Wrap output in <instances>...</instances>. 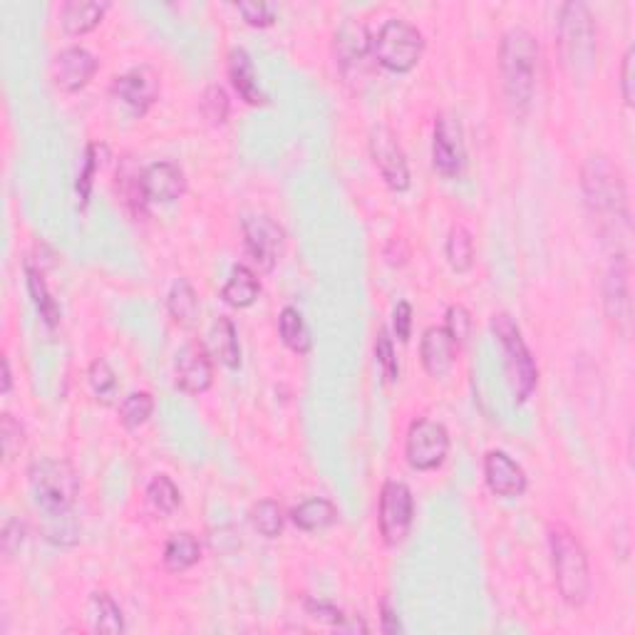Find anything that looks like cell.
<instances>
[{"label": "cell", "mask_w": 635, "mask_h": 635, "mask_svg": "<svg viewBox=\"0 0 635 635\" xmlns=\"http://www.w3.org/2000/svg\"><path fill=\"white\" fill-rule=\"evenodd\" d=\"M581 189L601 229L616 231V241L631 236V201L623 174L606 154H591L581 167Z\"/></svg>", "instance_id": "cell-1"}, {"label": "cell", "mask_w": 635, "mask_h": 635, "mask_svg": "<svg viewBox=\"0 0 635 635\" xmlns=\"http://www.w3.org/2000/svg\"><path fill=\"white\" fill-rule=\"evenodd\" d=\"M499 70L511 115L524 117L534 102L536 72H539V43L529 30L511 28L502 35Z\"/></svg>", "instance_id": "cell-2"}, {"label": "cell", "mask_w": 635, "mask_h": 635, "mask_svg": "<svg viewBox=\"0 0 635 635\" xmlns=\"http://www.w3.org/2000/svg\"><path fill=\"white\" fill-rule=\"evenodd\" d=\"M549 551L554 581L561 598L571 608H581L591 598V564H588L586 549L569 526L551 524Z\"/></svg>", "instance_id": "cell-3"}, {"label": "cell", "mask_w": 635, "mask_h": 635, "mask_svg": "<svg viewBox=\"0 0 635 635\" xmlns=\"http://www.w3.org/2000/svg\"><path fill=\"white\" fill-rule=\"evenodd\" d=\"M559 50L564 67L573 80L586 82L593 75L598 55V33L586 3L561 5Z\"/></svg>", "instance_id": "cell-4"}, {"label": "cell", "mask_w": 635, "mask_h": 635, "mask_svg": "<svg viewBox=\"0 0 635 635\" xmlns=\"http://www.w3.org/2000/svg\"><path fill=\"white\" fill-rule=\"evenodd\" d=\"M28 482L43 514H67L80 494V477L65 459H35L28 469Z\"/></svg>", "instance_id": "cell-5"}, {"label": "cell", "mask_w": 635, "mask_h": 635, "mask_svg": "<svg viewBox=\"0 0 635 635\" xmlns=\"http://www.w3.org/2000/svg\"><path fill=\"white\" fill-rule=\"evenodd\" d=\"M492 330L497 335L499 345H502L504 370H507L511 395H514L516 402H526L534 395L536 382H539V368H536L534 355H531L519 325L514 323L509 313H497L492 318Z\"/></svg>", "instance_id": "cell-6"}, {"label": "cell", "mask_w": 635, "mask_h": 635, "mask_svg": "<svg viewBox=\"0 0 635 635\" xmlns=\"http://www.w3.org/2000/svg\"><path fill=\"white\" fill-rule=\"evenodd\" d=\"M422 50H425L422 33L402 18L385 20L373 38V58L390 72H410L420 63Z\"/></svg>", "instance_id": "cell-7"}, {"label": "cell", "mask_w": 635, "mask_h": 635, "mask_svg": "<svg viewBox=\"0 0 635 635\" xmlns=\"http://www.w3.org/2000/svg\"><path fill=\"white\" fill-rule=\"evenodd\" d=\"M449 454V432L442 422L417 417L407 430L405 457L417 472H432L442 467Z\"/></svg>", "instance_id": "cell-8"}, {"label": "cell", "mask_w": 635, "mask_h": 635, "mask_svg": "<svg viewBox=\"0 0 635 635\" xmlns=\"http://www.w3.org/2000/svg\"><path fill=\"white\" fill-rule=\"evenodd\" d=\"M412 519H415V499H412L410 487L405 482H395V479L382 484L378 507L382 541L387 546H400L410 534Z\"/></svg>", "instance_id": "cell-9"}, {"label": "cell", "mask_w": 635, "mask_h": 635, "mask_svg": "<svg viewBox=\"0 0 635 635\" xmlns=\"http://www.w3.org/2000/svg\"><path fill=\"white\" fill-rule=\"evenodd\" d=\"M370 157H373L375 167H378L382 182L392 191H407L410 189V164H407L405 149H402L400 139L387 125H375L370 129Z\"/></svg>", "instance_id": "cell-10"}, {"label": "cell", "mask_w": 635, "mask_h": 635, "mask_svg": "<svg viewBox=\"0 0 635 635\" xmlns=\"http://www.w3.org/2000/svg\"><path fill=\"white\" fill-rule=\"evenodd\" d=\"M432 164L442 177L454 179L467 167V144H464L462 125L454 115L440 112L435 120V137H432Z\"/></svg>", "instance_id": "cell-11"}, {"label": "cell", "mask_w": 635, "mask_h": 635, "mask_svg": "<svg viewBox=\"0 0 635 635\" xmlns=\"http://www.w3.org/2000/svg\"><path fill=\"white\" fill-rule=\"evenodd\" d=\"M159 92H162V77L149 65L132 67L112 80V95L125 102L134 115H147L149 107L159 100Z\"/></svg>", "instance_id": "cell-12"}, {"label": "cell", "mask_w": 635, "mask_h": 635, "mask_svg": "<svg viewBox=\"0 0 635 635\" xmlns=\"http://www.w3.org/2000/svg\"><path fill=\"white\" fill-rule=\"evenodd\" d=\"M244 241L251 261H254L261 271H273V266H276L278 258L283 254L286 234H283V229L271 219V216L258 214L246 216L244 219Z\"/></svg>", "instance_id": "cell-13"}, {"label": "cell", "mask_w": 635, "mask_h": 635, "mask_svg": "<svg viewBox=\"0 0 635 635\" xmlns=\"http://www.w3.org/2000/svg\"><path fill=\"white\" fill-rule=\"evenodd\" d=\"M484 479L497 497L514 499L526 492V472L502 449H489L484 454Z\"/></svg>", "instance_id": "cell-14"}, {"label": "cell", "mask_w": 635, "mask_h": 635, "mask_svg": "<svg viewBox=\"0 0 635 635\" xmlns=\"http://www.w3.org/2000/svg\"><path fill=\"white\" fill-rule=\"evenodd\" d=\"M142 191L147 204H172L187 191V177L172 162H154L142 169Z\"/></svg>", "instance_id": "cell-15"}, {"label": "cell", "mask_w": 635, "mask_h": 635, "mask_svg": "<svg viewBox=\"0 0 635 635\" xmlns=\"http://www.w3.org/2000/svg\"><path fill=\"white\" fill-rule=\"evenodd\" d=\"M97 58L87 48L72 45L60 50L53 63V80L63 92H77L95 77Z\"/></svg>", "instance_id": "cell-16"}, {"label": "cell", "mask_w": 635, "mask_h": 635, "mask_svg": "<svg viewBox=\"0 0 635 635\" xmlns=\"http://www.w3.org/2000/svg\"><path fill=\"white\" fill-rule=\"evenodd\" d=\"M214 382V360L201 343H189L177 358V385L189 395H201Z\"/></svg>", "instance_id": "cell-17"}, {"label": "cell", "mask_w": 635, "mask_h": 635, "mask_svg": "<svg viewBox=\"0 0 635 635\" xmlns=\"http://www.w3.org/2000/svg\"><path fill=\"white\" fill-rule=\"evenodd\" d=\"M373 55V38H370L368 28L358 20H345L335 33V60H338L340 70L350 75L365 63V58Z\"/></svg>", "instance_id": "cell-18"}, {"label": "cell", "mask_w": 635, "mask_h": 635, "mask_svg": "<svg viewBox=\"0 0 635 635\" xmlns=\"http://www.w3.org/2000/svg\"><path fill=\"white\" fill-rule=\"evenodd\" d=\"M457 350L459 345L454 343V338L447 333V328L432 325V328H427L425 333H422V343H420L422 368L427 370L430 378H445L449 370L454 368Z\"/></svg>", "instance_id": "cell-19"}, {"label": "cell", "mask_w": 635, "mask_h": 635, "mask_svg": "<svg viewBox=\"0 0 635 635\" xmlns=\"http://www.w3.org/2000/svg\"><path fill=\"white\" fill-rule=\"evenodd\" d=\"M603 296H606V313L616 325L626 328L631 320V291H628V256H616L611 271L606 276V286H603Z\"/></svg>", "instance_id": "cell-20"}, {"label": "cell", "mask_w": 635, "mask_h": 635, "mask_svg": "<svg viewBox=\"0 0 635 635\" xmlns=\"http://www.w3.org/2000/svg\"><path fill=\"white\" fill-rule=\"evenodd\" d=\"M229 77L234 90L239 92V97L246 105H268L266 92L258 87L254 60H251V55L244 48H234L229 53Z\"/></svg>", "instance_id": "cell-21"}, {"label": "cell", "mask_w": 635, "mask_h": 635, "mask_svg": "<svg viewBox=\"0 0 635 635\" xmlns=\"http://www.w3.org/2000/svg\"><path fill=\"white\" fill-rule=\"evenodd\" d=\"M110 3H97V0H67L60 8V23L67 35H85L102 23Z\"/></svg>", "instance_id": "cell-22"}, {"label": "cell", "mask_w": 635, "mask_h": 635, "mask_svg": "<svg viewBox=\"0 0 635 635\" xmlns=\"http://www.w3.org/2000/svg\"><path fill=\"white\" fill-rule=\"evenodd\" d=\"M209 353L229 370L241 368V343L234 320L219 316L209 330Z\"/></svg>", "instance_id": "cell-23"}, {"label": "cell", "mask_w": 635, "mask_h": 635, "mask_svg": "<svg viewBox=\"0 0 635 635\" xmlns=\"http://www.w3.org/2000/svg\"><path fill=\"white\" fill-rule=\"evenodd\" d=\"M201 559V544L194 534L189 531H179V534L169 536V541L164 544V569L172 573L189 571L191 566L199 564Z\"/></svg>", "instance_id": "cell-24"}, {"label": "cell", "mask_w": 635, "mask_h": 635, "mask_svg": "<svg viewBox=\"0 0 635 635\" xmlns=\"http://www.w3.org/2000/svg\"><path fill=\"white\" fill-rule=\"evenodd\" d=\"M258 293H261V281H258V276L249 266L239 263V266H234V271H231V278L226 281L221 298L234 308H249L256 303Z\"/></svg>", "instance_id": "cell-25"}, {"label": "cell", "mask_w": 635, "mask_h": 635, "mask_svg": "<svg viewBox=\"0 0 635 635\" xmlns=\"http://www.w3.org/2000/svg\"><path fill=\"white\" fill-rule=\"evenodd\" d=\"M291 521L303 531H323L338 521V507L323 497L306 499L291 511Z\"/></svg>", "instance_id": "cell-26"}, {"label": "cell", "mask_w": 635, "mask_h": 635, "mask_svg": "<svg viewBox=\"0 0 635 635\" xmlns=\"http://www.w3.org/2000/svg\"><path fill=\"white\" fill-rule=\"evenodd\" d=\"M90 621L95 633L117 635L125 631L122 608L117 606V601L107 591H95L90 596Z\"/></svg>", "instance_id": "cell-27"}, {"label": "cell", "mask_w": 635, "mask_h": 635, "mask_svg": "<svg viewBox=\"0 0 635 635\" xmlns=\"http://www.w3.org/2000/svg\"><path fill=\"white\" fill-rule=\"evenodd\" d=\"M25 283H28V293L33 298L35 308H38L40 318L45 320V325L55 328L60 323V306L55 303V298L50 296L48 286H45V278L40 268H35L33 263L25 261Z\"/></svg>", "instance_id": "cell-28"}, {"label": "cell", "mask_w": 635, "mask_h": 635, "mask_svg": "<svg viewBox=\"0 0 635 635\" xmlns=\"http://www.w3.org/2000/svg\"><path fill=\"white\" fill-rule=\"evenodd\" d=\"M278 333H281L283 345H286L288 350H293L296 355H306L308 350H311V333H308V325L298 308H283L281 316H278Z\"/></svg>", "instance_id": "cell-29"}, {"label": "cell", "mask_w": 635, "mask_h": 635, "mask_svg": "<svg viewBox=\"0 0 635 635\" xmlns=\"http://www.w3.org/2000/svg\"><path fill=\"white\" fill-rule=\"evenodd\" d=\"M167 311L177 325H191L199 316V296H196L194 286L189 278H177L167 296Z\"/></svg>", "instance_id": "cell-30"}, {"label": "cell", "mask_w": 635, "mask_h": 635, "mask_svg": "<svg viewBox=\"0 0 635 635\" xmlns=\"http://www.w3.org/2000/svg\"><path fill=\"white\" fill-rule=\"evenodd\" d=\"M147 504L154 514L167 519V516H172L174 511L179 509V504H182V492H179V487L167 477V474H157L147 487Z\"/></svg>", "instance_id": "cell-31"}, {"label": "cell", "mask_w": 635, "mask_h": 635, "mask_svg": "<svg viewBox=\"0 0 635 635\" xmlns=\"http://www.w3.org/2000/svg\"><path fill=\"white\" fill-rule=\"evenodd\" d=\"M447 261L457 273H467L474 266V241L472 234L462 224H454L447 236Z\"/></svg>", "instance_id": "cell-32"}, {"label": "cell", "mask_w": 635, "mask_h": 635, "mask_svg": "<svg viewBox=\"0 0 635 635\" xmlns=\"http://www.w3.org/2000/svg\"><path fill=\"white\" fill-rule=\"evenodd\" d=\"M251 526L258 531L261 536H266V539H276V536H281L283 531V509L281 504L273 502V499H261V502H256L254 507H251Z\"/></svg>", "instance_id": "cell-33"}, {"label": "cell", "mask_w": 635, "mask_h": 635, "mask_svg": "<svg viewBox=\"0 0 635 635\" xmlns=\"http://www.w3.org/2000/svg\"><path fill=\"white\" fill-rule=\"evenodd\" d=\"M306 611L311 613L313 618H318V621L330 623V626L338 628V631H343V633H368V626H365L360 618L345 616L340 608L330 606V603H325V601H313V598H308Z\"/></svg>", "instance_id": "cell-34"}, {"label": "cell", "mask_w": 635, "mask_h": 635, "mask_svg": "<svg viewBox=\"0 0 635 635\" xmlns=\"http://www.w3.org/2000/svg\"><path fill=\"white\" fill-rule=\"evenodd\" d=\"M152 410H154V397L149 395L147 390L129 392L120 405V422L127 427V430H137V427H142L144 422L152 417Z\"/></svg>", "instance_id": "cell-35"}, {"label": "cell", "mask_w": 635, "mask_h": 635, "mask_svg": "<svg viewBox=\"0 0 635 635\" xmlns=\"http://www.w3.org/2000/svg\"><path fill=\"white\" fill-rule=\"evenodd\" d=\"M43 534L45 539L53 541V544L72 546L80 541V526L75 524L70 511H67V514H45Z\"/></svg>", "instance_id": "cell-36"}, {"label": "cell", "mask_w": 635, "mask_h": 635, "mask_svg": "<svg viewBox=\"0 0 635 635\" xmlns=\"http://www.w3.org/2000/svg\"><path fill=\"white\" fill-rule=\"evenodd\" d=\"M100 152H105V147H100V144H97V142L87 144V149H85V162H82V172L77 174L75 191H77V199H80L82 209H85L87 201H90L92 182H95V174L100 172Z\"/></svg>", "instance_id": "cell-37"}, {"label": "cell", "mask_w": 635, "mask_h": 635, "mask_svg": "<svg viewBox=\"0 0 635 635\" xmlns=\"http://www.w3.org/2000/svg\"><path fill=\"white\" fill-rule=\"evenodd\" d=\"M201 115L211 122L214 127L224 125L226 117H229V97H226L224 87L221 85H209L201 95Z\"/></svg>", "instance_id": "cell-38"}, {"label": "cell", "mask_w": 635, "mask_h": 635, "mask_svg": "<svg viewBox=\"0 0 635 635\" xmlns=\"http://www.w3.org/2000/svg\"><path fill=\"white\" fill-rule=\"evenodd\" d=\"M87 378H90V387H92V392H95L97 397H102V400H110V397L115 395L117 375H115V370H112V365L107 363L105 358L92 360L90 373H87Z\"/></svg>", "instance_id": "cell-39"}, {"label": "cell", "mask_w": 635, "mask_h": 635, "mask_svg": "<svg viewBox=\"0 0 635 635\" xmlns=\"http://www.w3.org/2000/svg\"><path fill=\"white\" fill-rule=\"evenodd\" d=\"M472 313L467 311L464 306H459V303H454V306L447 308V316H445V328L447 333L452 335L454 343L457 345H464L469 340V335H472Z\"/></svg>", "instance_id": "cell-40"}, {"label": "cell", "mask_w": 635, "mask_h": 635, "mask_svg": "<svg viewBox=\"0 0 635 635\" xmlns=\"http://www.w3.org/2000/svg\"><path fill=\"white\" fill-rule=\"evenodd\" d=\"M375 358H378V365L387 380L395 382L400 378V365H397L395 348H392V338L387 330H380L378 338H375Z\"/></svg>", "instance_id": "cell-41"}, {"label": "cell", "mask_w": 635, "mask_h": 635, "mask_svg": "<svg viewBox=\"0 0 635 635\" xmlns=\"http://www.w3.org/2000/svg\"><path fill=\"white\" fill-rule=\"evenodd\" d=\"M0 435H3V454H5V462H13L15 454L23 449V442H25V432H23V425H20L18 420H15L13 415H3V425H0Z\"/></svg>", "instance_id": "cell-42"}, {"label": "cell", "mask_w": 635, "mask_h": 635, "mask_svg": "<svg viewBox=\"0 0 635 635\" xmlns=\"http://www.w3.org/2000/svg\"><path fill=\"white\" fill-rule=\"evenodd\" d=\"M236 8L244 15L246 23L254 25V28H268V25L276 23V10L266 3H239Z\"/></svg>", "instance_id": "cell-43"}, {"label": "cell", "mask_w": 635, "mask_h": 635, "mask_svg": "<svg viewBox=\"0 0 635 635\" xmlns=\"http://www.w3.org/2000/svg\"><path fill=\"white\" fill-rule=\"evenodd\" d=\"M25 541V524L20 519H8L3 526V536H0V544H3L5 559H13L15 551H20Z\"/></svg>", "instance_id": "cell-44"}, {"label": "cell", "mask_w": 635, "mask_h": 635, "mask_svg": "<svg viewBox=\"0 0 635 635\" xmlns=\"http://www.w3.org/2000/svg\"><path fill=\"white\" fill-rule=\"evenodd\" d=\"M392 328L400 343H407L412 333V306L407 301H400L392 311Z\"/></svg>", "instance_id": "cell-45"}, {"label": "cell", "mask_w": 635, "mask_h": 635, "mask_svg": "<svg viewBox=\"0 0 635 635\" xmlns=\"http://www.w3.org/2000/svg\"><path fill=\"white\" fill-rule=\"evenodd\" d=\"M633 58H635V50L633 45L626 50V55H623V63H621V95L623 100H626L628 107H633Z\"/></svg>", "instance_id": "cell-46"}, {"label": "cell", "mask_w": 635, "mask_h": 635, "mask_svg": "<svg viewBox=\"0 0 635 635\" xmlns=\"http://www.w3.org/2000/svg\"><path fill=\"white\" fill-rule=\"evenodd\" d=\"M380 628L382 633H402V626H400V618H397V611L392 608V603L387 601V598H382L380 603Z\"/></svg>", "instance_id": "cell-47"}, {"label": "cell", "mask_w": 635, "mask_h": 635, "mask_svg": "<svg viewBox=\"0 0 635 635\" xmlns=\"http://www.w3.org/2000/svg\"><path fill=\"white\" fill-rule=\"evenodd\" d=\"M13 387V375H10V360L3 358V395H8Z\"/></svg>", "instance_id": "cell-48"}]
</instances>
